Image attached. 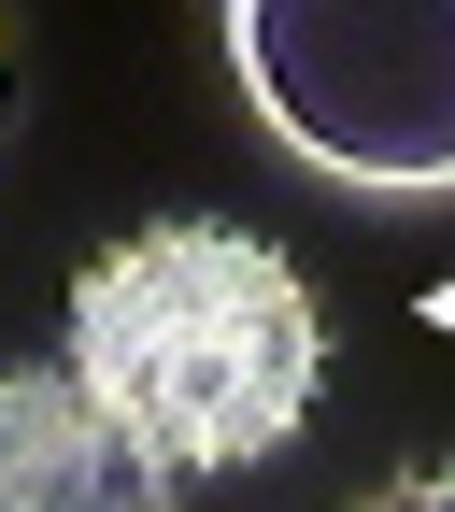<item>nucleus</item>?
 I'll list each match as a JSON object with an SVG mask.
<instances>
[{
    "label": "nucleus",
    "mask_w": 455,
    "mask_h": 512,
    "mask_svg": "<svg viewBox=\"0 0 455 512\" xmlns=\"http://www.w3.org/2000/svg\"><path fill=\"white\" fill-rule=\"evenodd\" d=\"M0 512H171V470L72 370H0Z\"/></svg>",
    "instance_id": "nucleus-3"
},
{
    "label": "nucleus",
    "mask_w": 455,
    "mask_h": 512,
    "mask_svg": "<svg viewBox=\"0 0 455 512\" xmlns=\"http://www.w3.org/2000/svg\"><path fill=\"white\" fill-rule=\"evenodd\" d=\"M57 370L185 484V470H256L313 413L328 328H313V285L256 228L157 214V228H128L114 256H86Z\"/></svg>",
    "instance_id": "nucleus-1"
},
{
    "label": "nucleus",
    "mask_w": 455,
    "mask_h": 512,
    "mask_svg": "<svg viewBox=\"0 0 455 512\" xmlns=\"http://www.w3.org/2000/svg\"><path fill=\"white\" fill-rule=\"evenodd\" d=\"M256 114L342 185H455V0H228Z\"/></svg>",
    "instance_id": "nucleus-2"
},
{
    "label": "nucleus",
    "mask_w": 455,
    "mask_h": 512,
    "mask_svg": "<svg viewBox=\"0 0 455 512\" xmlns=\"http://www.w3.org/2000/svg\"><path fill=\"white\" fill-rule=\"evenodd\" d=\"M370 512H455V470H399V484H384Z\"/></svg>",
    "instance_id": "nucleus-4"
}]
</instances>
